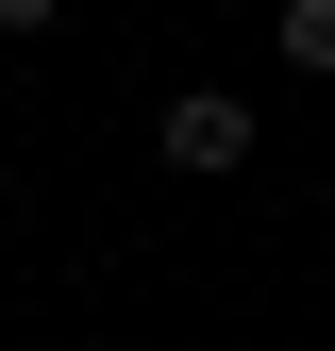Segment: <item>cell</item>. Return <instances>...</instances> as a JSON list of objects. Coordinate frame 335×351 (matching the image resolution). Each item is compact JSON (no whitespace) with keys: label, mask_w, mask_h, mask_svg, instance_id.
Masks as SVG:
<instances>
[{"label":"cell","mask_w":335,"mask_h":351,"mask_svg":"<svg viewBox=\"0 0 335 351\" xmlns=\"http://www.w3.org/2000/svg\"><path fill=\"white\" fill-rule=\"evenodd\" d=\"M168 167H185V184H235L251 167V101L235 84H185V101H168Z\"/></svg>","instance_id":"6da1fadb"},{"label":"cell","mask_w":335,"mask_h":351,"mask_svg":"<svg viewBox=\"0 0 335 351\" xmlns=\"http://www.w3.org/2000/svg\"><path fill=\"white\" fill-rule=\"evenodd\" d=\"M268 34H285V67H302V84H335V0H285Z\"/></svg>","instance_id":"7a4b0ae2"},{"label":"cell","mask_w":335,"mask_h":351,"mask_svg":"<svg viewBox=\"0 0 335 351\" xmlns=\"http://www.w3.org/2000/svg\"><path fill=\"white\" fill-rule=\"evenodd\" d=\"M51 17H67V0H0V34H51Z\"/></svg>","instance_id":"3957f363"},{"label":"cell","mask_w":335,"mask_h":351,"mask_svg":"<svg viewBox=\"0 0 335 351\" xmlns=\"http://www.w3.org/2000/svg\"><path fill=\"white\" fill-rule=\"evenodd\" d=\"M67 351H117V335H67Z\"/></svg>","instance_id":"277c9868"}]
</instances>
